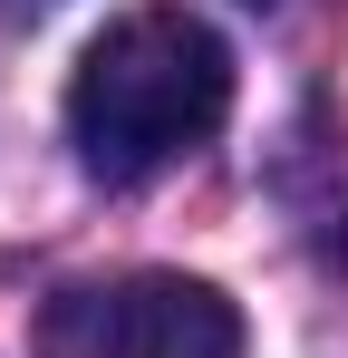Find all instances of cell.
Masks as SVG:
<instances>
[{
	"label": "cell",
	"mask_w": 348,
	"mask_h": 358,
	"mask_svg": "<svg viewBox=\"0 0 348 358\" xmlns=\"http://www.w3.org/2000/svg\"><path fill=\"white\" fill-rule=\"evenodd\" d=\"M223 117H232V49L213 39V20H194L174 0L107 20L68 78V145L116 194L155 184L194 145H213Z\"/></svg>",
	"instance_id": "6da1fadb"
},
{
	"label": "cell",
	"mask_w": 348,
	"mask_h": 358,
	"mask_svg": "<svg viewBox=\"0 0 348 358\" xmlns=\"http://www.w3.org/2000/svg\"><path fill=\"white\" fill-rule=\"evenodd\" d=\"M39 358H242V310L194 271H107L39 310Z\"/></svg>",
	"instance_id": "7a4b0ae2"
},
{
	"label": "cell",
	"mask_w": 348,
	"mask_h": 358,
	"mask_svg": "<svg viewBox=\"0 0 348 358\" xmlns=\"http://www.w3.org/2000/svg\"><path fill=\"white\" fill-rule=\"evenodd\" d=\"M0 10H10V20H39V10H58V0H0Z\"/></svg>",
	"instance_id": "3957f363"
},
{
	"label": "cell",
	"mask_w": 348,
	"mask_h": 358,
	"mask_svg": "<svg viewBox=\"0 0 348 358\" xmlns=\"http://www.w3.org/2000/svg\"><path fill=\"white\" fill-rule=\"evenodd\" d=\"M252 10H281V0H252Z\"/></svg>",
	"instance_id": "277c9868"
}]
</instances>
